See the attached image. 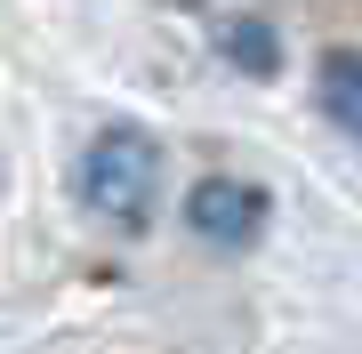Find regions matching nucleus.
<instances>
[{"label": "nucleus", "instance_id": "obj_3", "mask_svg": "<svg viewBox=\"0 0 362 354\" xmlns=\"http://www.w3.org/2000/svg\"><path fill=\"white\" fill-rule=\"evenodd\" d=\"M314 97H322V113H330L346 137H362V49L322 57V81H314Z\"/></svg>", "mask_w": 362, "mask_h": 354}, {"label": "nucleus", "instance_id": "obj_4", "mask_svg": "<svg viewBox=\"0 0 362 354\" xmlns=\"http://www.w3.org/2000/svg\"><path fill=\"white\" fill-rule=\"evenodd\" d=\"M258 40H266L258 25H233V57H242L250 73H266V49H258Z\"/></svg>", "mask_w": 362, "mask_h": 354}, {"label": "nucleus", "instance_id": "obj_2", "mask_svg": "<svg viewBox=\"0 0 362 354\" xmlns=\"http://www.w3.org/2000/svg\"><path fill=\"white\" fill-rule=\"evenodd\" d=\"M185 218H194V234L209 249H242V242L266 234V194L242 185V177H202L194 201H185Z\"/></svg>", "mask_w": 362, "mask_h": 354}, {"label": "nucleus", "instance_id": "obj_1", "mask_svg": "<svg viewBox=\"0 0 362 354\" xmlns=\"http://www.w3.org/2000/svg\"><path fill=\"white\" fill-rule=\"evenodd\" d=\"M73 194H81L89 218L137 234V225L153 218V201H161V145L145 137V129H121V121L97 129L89 153H81V170H73Z\"/></svg>", "mask_w": 362, "mask_h": 354}]
</instances>
